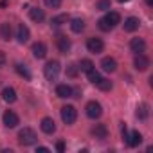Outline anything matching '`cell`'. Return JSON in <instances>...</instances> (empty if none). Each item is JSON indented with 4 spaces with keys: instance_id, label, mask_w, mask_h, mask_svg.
Listing matches in <instances>:
<instances>
[{
    "instance_id": "cb8c5ba5",
    "label": "cell",
    "mask_w": 153,
    "mask_h": 153,
    "mask_svg": "<svg viewBox=\"0 0 153 153\" xmlns=\"http://www.w3.org/2000/svg\"><path fill=\"white\" fill-rule=\"evenodd\" d=\"M96 87H97L99 90H103V92H108V90H112V81L101 76V78L97 79V83H96Z\"/></svg>"
},
{
    "instance_id": "836d02e7",
    "label": "cell",
    "mask_w": 153,
    "mask_h": 153,
    "mask_svg": "<svg viewBox=\"0 0 153 153\" xmlns=\"http://www.w3.org/2000/svg\"><path fill=\"white\" fill-rule=\"evenodd\" d=\"M6 65V54L2 52V51H0V68H2Z\"/></svg>"
},
{
    "instance_id": "9c48e42d",
    "label": "cell",
    "mask_w": 153,
    "mask_h": 153,
    "mask_svg": "<svg viewBox=\"0 0 153 153\" xmlns=\"http://www.w3.org/2000/svg\"><path fill=\"white\" fill-rule=\"evenodd\" d=\"M29 38H31L29 27H27L25 24H20V25H18V31H16V40H18L20 43H25V42H29Z\"/></svg>"
},
{
    "instance_id": "e575fe53",
    "label": "cell",
    "mask_w": 153,
    "mask_h": 153,
    "mask_svg": "<svg viewBox=\"0 0 153 153\" xmlns=\"http://www.w3.org/2000/svg\"><path fill=\"white\" fill-rule=\"evenodd\" d=\"M38 151H49V148H45V146H40V148H38Z\"/></svg>"
},
{
    "instance_id": "83f0119b",
    "label": "cell",
    "mask_w": 153,
    "mask_h": 153,
    "mask_svg": "<svg viewBox=\"0 0 153 153\" xmlns=\"http://www.w3.org/2000/svg\"><path fill=\"white\" fill-rule=\"evenodd\" d=\"M94 68V63L90 61V59H81V63H79V70H83L85 74L87 72H90Z\"/></svg>"
},
{
    "instance_id": "5b68a950",
    "label": "cell",
    "mask_w": 153,
    "mask_h": 153,
    "mask_svg": "<svg viewBox=\"0 0 153 153\" xmlns=\"http://www.w3.org/2000/svg\"><path fill=\"white\" fill-rule=\"evenodd\" d=\"M87 49H88V52H92V54H99V52H103L105 43H103L101 38H88V40H87Z\"/></svg>"
},
{
    "instance_id": "d4e9b609",
    "label": "cell",
    "mask_w": 153,
    "mask_h": 153,
    "mask_svg": "<svg viewBox=\"0 0 153 153\" xmlns=\"http://www.w3.org/2000/svg\"><path fill=\"white\" fill-rule=\"evenodd\" d=\"M70 29H72L74 33H81V31L85 29V20H81V18L70 20Z\"/></svg>"
},
{
    "instance_id": "3957f363",
    "label": "cell",
    "mask_w": 153,
    "mask_h": 153,
    "mask_svg": "<svg viewBox=\"0 0 153 153\" xmlns=\"http://www.w3.org/2000/svg\"><path fill=\"white\" fill-rule=\"evenodd\" d=\"M59 115H61V121L65 124H74L76 119H78V110H76L72 105H65L61 110H59Z\"/></svg>"
},
{
    "instance_id": "ffe728a7",
    "label": "cell",
    "mask_w": 153,
    "mask_h": 153,
    "mask_svg": "<svg viewBox=\"0 0 153 153\" xmlns=\"http://www.w3.org/2000/svg\"><path fill=\"white\" fill-rule=\"evenodd\" d=\"M2 99L6 101V103H15L16 101V90L15 88H11V87H6L4 90H2Z\"/></svg>"
},
{
    "instance_id": "7c38bea8",
    "label": "cell",
    "mask_w": 153,
    "mask_h": 153,
    "mask_svg": "<svg viewBox=\"0 0 153 153\" xmlns=\"http://www.w3.org/2000/svg\"><path fill=\"white\" fill-rule=\"evenodd\" d=\"M56 45H58V49H59V52H61V54H67V52L70 51V47H72L70 40H68L67 36H63V34H59V36H58Z\"/></svg>"
},
{
    "instance_id": "30bf717a",
    "label": "cell",
    "mask_w": 153,
    "mask_h": 153,
    "mask_svg": "<svg viewBox=\"0 0 153 153\" xmlns=\"http://www.w3.org/2000/svg\"><path fill=\"white\" fill-rule=\"evenodd\" d=\"M130 49H131V52H135V54H142V52L146 51V42H144L142 38H131Z\"/></svg>"
},
{
    "instance_id": "6da1fadb",
    "label": "cell",
    "mask_w": 153,
    "mask_h": 153,
    "mask_svg": "<svg viewBox=\"0 0 153 153\" xmlns=\"http://www.w3.org/2000/svg\"><path fill=\"white\" fill-rule=\"evenodd\" d=\"M59 70H61L59 61H56V59L49 61V63L43 67V76H45V79H47V81H56L58 76H59Z\"/></svg>"
},
{
    "instance_id": "9a60e30c",
    "label": "cell",
    "mask_w": 153,
    "mask_h": 153,
    "mask_svg": "<svg viewBox=\"0 0 153 153\" xmlns=\"http://www.w3.org/2000/svg\"><path fill=\"white\" fill-rule=\"evenodd\" d=\"M101 68H103L105 72H115V70H117V61H115L114 58L106 56V58L101 59Z\"/></svg>"
},
{
    "instance_id": "4316f807",
    "label": "cell",
    "mask_w": 153,
    "mask_h": 153,
    "mask_svg": "<svg viewBox=\"0 0 153 153\" xmlns=\"http://www.w3.org/2000/svg\"><path fill=\"white\" fill-rule=\"evenodd\" d=\"M78 72H79V65L70 63V65L67 67V76H68V78H76V76H78Z\"/></svg>"
},
{
    "instance_id": "f1b7e54d",
    "label": "cell",
    "mask_w": 153,
    "mask_h": 153,
    "mask_svg": "<svg viewBox=\"0 0 153 153\" xmlns=\"http://www.w3.org/2000/svg\"><path fill=\"white\" fill-rule=\"evenodd\" d=\"M87 76H88V81H90V83H94V85H96V83H97V79L101 78V74H99L96 68H92L90 72H87Z\"/></svg>"
},
{
    "instance_id": "ba28073f",
    "label": "cell",
    "mask_w": 153,
    "mask_h": 153,
    "mask_svg": "<svg viewBox=\"0 0 153 153\" xmlns=\"http://www.w3.org/2000/svg\"><path fill=\"white\" fill-rule=\"evenodd\" d=\"M40 128H42V131H43V133L52 135V133L56 131V123H54V119H52V117H43V119H42V123H40Z\"/></svg>"
},
{
    "instance_id": "603a6c76",
    "label": "cell",
    "mask_w": 153,
    "mask_h": 153,
    "mask_svg": "<svg viewBox=\"0 0 153 153\" xmlns=\"http://www.w3.org/2000/svg\"><path fill=\"white\" fill-rule=\"evenodd\" d=\"M15 68H16V72H18V76H22V78L25 79V81H31V72H29V68L25 67V65H22V63H16L15 65Z\"/></svg>"
},
{
    "instance_id": "f546056e",
    "label": "cell",
    "mask_w": 153,
    "mask_h": 153,
    "mask_svg": "<svg viewBox=\"0 0 153 153\" xmlns=\"http://www.w3.org/2000/svg\"><path fill=\"white\" fill-rule=\"evenodd\" d=\"M110 6H112V0H99L97 2V9L99 11H108Z\"/></svg>"
},
{
    "instance_id": "7a4b0ae2",
    "label": "cell",
    "mask_w": 153,
    "mask_h": 153,
    "mask_svg": "<svg viewBox=\"0 0 153 153\" xmlns=\"http://www.w3.org/2000/svg\"><path fill=\"white\" fill-rule=\"evenodd\" d=\"M36 140H38V135L33 128H22L18 131V142L22 146H33Z\"/></svg>"
},
{
    "instance_id": "e0dca14e",
    "label": "cell",
    "mask_w": 153,
    "mask_h": 153,
    "mask_svg": "<svg viewBox=\"0 0 153 153\" xmlns=\"http://www.w3.org/2000/svg\"><path fill=\"white\" fill-rule=\"evenodd\" d=\"M29 16H31L33 22L40 24V22L45 20V11H43L42 7H31V9H29Z\"/></svg>"
},
{
    "instance_id": "2e32d148",
    "label": "cell",
    "mask_w": 153,
    "mask_h": 153,
    "mask_svg": "<svg viewBox=\"0 0 153 153\" xmlns=\"http://www.w3.org/2000/svg\"><path fill=\"white\" fill-rule=\"evenodd\" d=\"M90 133H92L96 139L103 140V139H106V137H108V128H106L105 124H96V126L90 130Z\"/></svg>"
},
{
    "instance_id": "52a82bcc",
    "label": "cell",
    "mask_w": 153,
    "mask_h": 153,
    "mask_svg": "<svg viewBox=\"0 0 153 153\" xmlns=\"http://www.w3.org/2000/svg\"><path fill=\"white\" fill-rule=\"evenodd\" d=\"M133 65H135V68H137L139 72H144V70H148V67H149V59H148V56H144V52H142V54H135Z\"/></svg>"
},
{
    "instance_id": "277c9868",
    "label": "cell",
    "mask_w": 153,
    "mask_h": 153,
    "mask_svg": "<svg viewBox=\"0 0 153 153\" xmlns=\"http://www.w3.org/2000/svg\"><path fill=\"white\" fill-rule=\"evenodd\" d=\"M85 110H87V117H90V119H99L103 114V106L97 101H88Z\"/></svg>"
},
{
    "instance_id": "44dd1931",
    "label": "cell",
    "mask_w": 153,
    "mask_h": 153,
    "mask_svg": "<svg viewBox=\"0 0 153 153\" xmlns=\"http://www.w3.org/2000/svg\"><path fill=\"white\" fill-rule=\"evenodd\" d=\"M0 40L2 42H9L11 40V25L7 22H4L0 25Z\"/></svg>"
},
{
    "instance_id": "8d00e7d4",
    "label": "cell",
    "mask_w": 153,
    "mask_h": 153,
    "mask_svg": "<svg viewBox=\"0 0 153 153\" xmlns=\"http://www.w3.org/2000/svg\"><path fill=\"white\" fill-rule=\"evenodd\" d=\"M119 2H121V4H124V2H130V0H119Z\"/></svg>"
},
{
    "instance_id": "1f68e13d",
    "label": "cell",
    "mask_w": 153,
    "mask_h": 153,
    "mask_svg": "<svg viewBox=\"0 0 153 153\" xmlns=\"http://www.w3.org/2000/svg\"><path fill=\"white\" fill-rule=\"evenodd\" d=\"M97 25H99V29H101V31H105V33L112 31V29H110V25L105 22V18H99V20H97Z\"/></svg>"
},
{
    "instance_id": "8992f818",
    "label": "cell",
    "mask_w": 153,
    "mask_h": 153,
    "mask_svg": "<svg viewBox=\"0 0 153 153\" xmlns=\"http://www.w3.org/2000/svg\"><path fill=\"white\" fill-rule=\"evenodd\" d=\"M18 123H20L18 115L13 110H6V114H4V126L6 128H16Z\"/></svg>"
},
{
    "instance_id": "d6986e66",
    "label": "cell",
    "mask_w": 153,
    "mask_h": 153,
    "mask_svg": "<svg viewBox=\"0 0 153 153\" xmlns=\"http://www.w3.org/2000/svg\"><path fill=\"white\" fill-rule=\"evenodd\" d=\"M140 142H142V135H140L137 130H133L131 133H128V139H126V144H128V146L135 148V146H139Z\"/></svg>"
},
{
    "instance_id": "484cf974",
    "label": "cell",
    "mask_w": 153,
    "mask_h": 153,
    "mask_svg": "<svg viewBox=\"0 0 153 153\" xmlns=\"http://www.w3.org/2000/svg\"><path fill=\"white\" fill-rule=\"evenodd\" d=\"M67 22H68V15H65V13H63V15L54 16V18L51 20V25H52V27H61V25H63V24H67Z\"/></svg>"
},
{
    "instance_id": "7402d4cb",
    "label": "cell",
    "mask_w": 153,
    "mask_h": 153,
    "mask_svg": "<svg viewBox=\"0 0 153 153\" xmlns=\"http://www.w3.org/2000/svg\"><path fill=\"white\" fill-rule=\"evenodd\" d=\"M135 115H137L140 121L148 119V115H149V105H146V103H140V105L137 106V112H135Z\"/></svg>"
},
{
    "instance_id": "d590c367",
    "label": "cell",
    "mask_w": 153,
    "mask_h": 153,
    "mask_svg": "<svg viewBox=\"0 0 153 153\" xmlns=\"http://www.w3.org/2000/svg\"><path fill=\"white\" fill-rule=\"evenodd\" d=\"M146 4H148V6L151 7V6H153V0H146Z\"/></svg>"
},
{
    "instance_id": "ac0fdd59",
    "label": "cell",
    "mask_w": 153,
    "mask_h": 153,
    "mask_svg": "<svg viewBox=\"0 0 153 153\" xmlns=\"http://www.w3.org/2000/svg\"><path fill=\"white\" fill-rule=\"evenodd\" d=\"M124 31L126 33H133V31H137L139 29V25H140V20L139 18H135V16H130V18H126L124 20Z\"/></svg>"
},
{
    "instance_id": "5bb4252c",
    "label": "cell",
    "mask_w": 153,
    "mask_h": 153,
    "mask_svg": "<svg viewBox=\"0 0 153 153\" xmlns=\"http://www.w3.org/2000/svg\"><path fill=\"white\" fill-rule=\"evenodd\" d=\"M105 22L110 25V29H114L115 25H119V24H121V15H119L117 11H108V13H106V16H105Z\"/></svg>"
},
{
    "instance_id": "4fadbf2b",
    "label": "cell",
    "mask_w": 153,
    "mask_h": 153,
    "mask_svg": "<svg viewBox=\"0 0 153 153\" xmlns=\"http://www.w3.org/2000/svg\"><path fill=\"white\" fill-rule=\"evenodd\" d=\"M33 54H34V58L43 59V58L47 56V45H45L43 42H36V43H33Z\"/></svg>"
},
{
    "instance_id": "d6a6232c",
    "label": "cell",
    "mask_w": 153,
    "mask_h": 153,
    "mask_svg": "<svg viewBox=\"0 0 153 153\" xmlns=\"http://www.w3.org/2000/svg\"><path fill=\"white\" fill-rule=\"evenodd\" d=\"M56 149H58L59 153H63V151H65V142H61V140H59V142L56 144Z\"/></svg>"
},
{
    "instance_id": "4dcf8cb0",
    "label": "cell",
    "mask_w": 153,
    "mask_h": 153,
    "mask_svg": "<svg viewBox=\"0 0 153 153\" xmlns=\"http://www.w3.org/2000/svg\"><path fill=\"white\" fill-rule=\"evenodd\" d=\"M43 2H45V6L51 7V9H58V7L61 6V0H43Z\"/></svg>"
},
{
    "instance_id": "8fae6325",
    "label": "cell",
    "mask_w": 153,
    "mask_h": 153,
    "mask_svg": "<svg viewBox=\"0 0 153 153\" xmlns=\"http://www.w3.org/2000/svg\"><path fill=\"white\" fill-rule=\"evenodd\" d=\"M56 96L61 97V99H67V97H72V96H74V90H72V87H68L67 83H61V85L56 87Z\"/></svg>"
}]
</instances>
